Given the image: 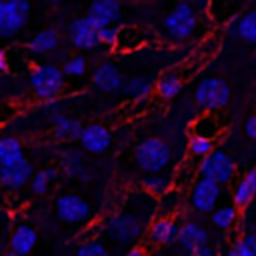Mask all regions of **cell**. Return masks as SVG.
Wrapping results in <instances>:
<instances>
[{"label":"cell","mask_w":256,"mask_h":256,"mask_svg":"<svg viewBox=\"0 0 256 256\" xmlns=\"http://www.w3.org/2000/svg\"><path fill=\"white\" fill-rule=\"evenodd\" d=\"M158 200L148 196L144 190L134 192L126 198L122 208L110 216L106 224V234L122 244V246H136V242L144 236V230H148L150 222L156 218L154 212H158Z\"/></svg>","instance_id":"obj_1"},{"label":"cell","mask_w":256,"mask_h":256,"mask_svg":"<svg viewBox=\"0 0 256 256\" xmlns=\"http://www.w3.org/2000/svg\"><path fill=\"white\" fill-rule=\"evenodd\" d=\"M28 84L38 100H54L62 94L66 80L62 68L56 64H36L30 70Z\"/></svg>","instance_id":"obj_2"},{"label":"cell","mask_w":256,"mask_h":256,"mask_svg":"<svg viewBox=\"0 0 256 256\" xmlns=\"http://www.w3.org/2000/svg\"><path fill=\"white\" fill-rule=\"evenodd\" d=\"M134 160L140 170L148 174H160L172 162V148L162 138H144L134 148Z\"/></svg>","instance_id":"obj_3"},{"label":"cell","mask_w":256,"mask_h":256,"mask_svg":"<svg viewBox=\"0 0 256 256\" xmlns=\"http://www.w3.org/2000/svg\"><path fill=\"white\" fill-rule=\"evenodd\" d=\"M198 28V12L190 2H178L164 16V30L172 42H186Z\"/></svg>","instance_id":"obj_4"},{"label":"cell","mask_w":256,"mask_h":256,"mask_svg":"<svg viewBox=\"0 0 256 256\" xmlns=\"http://www.w3.org/2000/svg\"><path fill=\"white\" fill-rule=\"evenodd\" d=\"M194 100L206 112L222 110L230 102V86L218 76H208L196 86Z\"/></svg>","instance_id":"obj_5"},{"label":"cell","mask_w":256,"mask_h":256,"mask_svg":"<svg viewBox=\"0 0 256 256\" xmlns=\"http://www.w3.org/2000/svg\"><path fill=\"white\" fill-rule=\"evenodd\" d=\"M236 174V162L224 150H214L210 156L198 162V178L216 182L218 186L228 184Z\"/></svg>","instance_id":"obj_6"},{"label":"cell","mask_w":256,"mask_h":256,"mask_svg":"<svg viewBox=\"0 0 256 256\" xmlns=\"http://www.w3.org/2000/svg\"><path fill=\"white\" fill-rule=\"evenodd\" d=\"M30 2L26 0H0V38L16 36L28 22Z\"/></svg>","instance_id":"obj_7"},{"label":"cell","mask_w":256,"mask_h":256,"mask_svg":"<svg viewBox=\"0 0 256 256\" xmlns=\"http://www.w3.org/2000/svg\"><path fill=\"white\" fill-rule=\"evenodd\" d=\"M56 216L66 224H82L90 218V204L78 194H60L56 198Z\"/></svg>","instance_id":"obj_8"},{"label":"cell","mask_w":256,"mask_h":256,"mask_svg":"<svg viewBox=\"0 0 256 256\" xmlns=\"http://www.w3.org/2000/svg\"><path fill=\"white\" fill-rule=\"evenodd\" d=\"M218 200H220V186L216 182L198 178L188 194V202L192 206V210L202 212V214H212L218 208Z\"/></svg>","instance_id":"obj_9"},{"label":"cell","mask_w":256,"mask_h":256,"mask_svg":"<svg viewBox=\"0 0 256 256\" xmlns=\"http://www.w3.org/2000/svg\"><path fill=\"white\" fill-rule=\"evenodd\" d=\"M98 32H100V28H96L88 16L74 18L68 24V40L78 50H94L96 46H100Z\"/></svg>","instance_id":"obj_10"},{"label":"cell","mask_w":256,"mask_h":256,"mask_svg":"<svg viewBox=\"0 0 256 256\" xmlns=\"http://www.w3.org/2000/svg\"><path fill=\"white\" fill-rule=\"evenodd\" d=\"M86 16L100 30L108 26H116L122 18V4L118 0H96L88 6Z\"/></svg>","instance_id":"obj_11"},{"label":"cell","mask_w":256,"mask_h":256,"mask_svg":"<svg viewBox=\"0 0 256 256\" xmlns=\"http://www.w3.org/2000/svg\"><path fill=\"white\" fill-rule=\"evenodd\" d=\"M178 234H180V224L176 222L174 216H156L146 230V238L156 246L178 242Z\"/></svg>","instance_id":"obj_12"},{"label":"cell","mask_w":256,"mask_h":256,"mask_svg":"<svg viewBox=\"0 0 256 256\" xmlns=\"http://www.w3.org/2000/svg\"><path fill=\"white\" fill-rule=\"evenodd\" d=\"M80 146L86 150V152H92V154H102L110 148L112 144V134L106 126L102 124H88L84 126L82 134H80Z\"/></svg>","instance_id":"obj_13"},{"label":"cell","mask_w":256,"mask_h":256,"mask_svg":"<svg viewBox=\"0 0 256 256\" xmlns=\"http://www.w3.org/2000/svg\"><path fill=\"white\" fill-rule=\"evenodd\" d=\"M122 84H124V78H122V74H120V70H118L116 64L102 62V64L96 66V70L92 74V86L96 90L110 94V92L122 90Z\"/></svg>","instance_id":"obj_14"},{"label":"cell","mask_w":256,"mask_h":256,"mask_svg":"<svg viewBox=\"0 0 256 256\" xmlns=\"http://www.w3.org/2000/svg\"><path fill=\"white\" fill-rule=\"evenodd\" d=\"M8 244H10V250L16 252L18 256H28L38 244V232L28 222H18L12 226Z\"/></svg>","instance_id":"obj_15"},{"label":"cell","mask_w":256,"mask_h":256,"mask_svg":"<svg viewBox=\"0 0 256 256\" xmlns=\"http://www.w3.org/2000/svg\"><path fill=\"white\" fill-rule=\"evenodd\" d=\"M50 124H52L54 138L60 142H76V140H80V134L84 130V126L78 120H74L62 112H54L50 116Z\"/></svg>","instance_id":"obj_16"},{"label":"cell","mask_w":256,"mask_h":256,"mask_svg":"<svg viewBox=\"0 0 256 256\" xmlns=\"http://www.w3.org/2000/svg\"><path fill=\"white\" fill-rule=\"evenodd\" d=\"M32 178H34V172H32V164L28 160L0 168V186H4L8 190H18Z\"/></svg>","instance_id":"obj_17"},{"label":"cell","mask_w":256,"mask_h":256,"mask_svg":"<svg viewBox=\"0 0 256 256\" xmlns=\"http://www.w3.org/2000/svg\"><path fill=\"white\" fill-rule=\"evenodd\" d=\"M178 244L190 254L198 248H204L208 244V232L198 224V222H184L180 224V234H178Z\"/></svg>","instance_id":"obj_18"},{"label":"cell","mask_w":256,"mask_h":256,"mask_svg":"<svg viewBox=\"0 0 256 256\" xmlns=\"http://www.w3.org/2000/svg\"><path fill=\"white\" fill-rule=\"evenodd\" d=\"M58 44H60V32L56 28H44L28 42V50L36 56H42V54H50L52 50H56Z\"/></svg>","instance_id":"obj_19"},{"label":"cell","mask_w":256,"mask_h":256,"mask_svg":"<svg viewBox=\"0 0 256 256\" xmlns=\"http://www.w3.org/2000/svg\"><path fill=\"white\" fill-rule=\"evenodd\" d=\"M184 78L178 70H168L164 72L156 82H154V90L162 100H172L180 90H182Z\"/></svg>","instance_id":"obj_20"},{"label":"cell","mask_w":256,"mask_h":256,"mask_svg":"<svg viewBox=\"0 0 256 256\" xmlns=\"http://www.w3.org/2000/svg\"><path fill=\"white\" fill-rule=\"evenodd\" d=\"M22 160H26L22 142L14 136H0V168L18 164Z\"/></svg>","instance_id":"obj_21"},{"label":"cell","mask_w":256,"mask_h":256,"mask_svg":"<svg viewBox=\"0 0 256 256\" xmlns=\"http://www.w3.org/2000/svg\"><path fill=\"white\" fill-rule=\"evenodd\" d=\"M234 34L248 44H256V8H250L236 18Z\"/></svg>","instance_id":"obj_22"},{"label":"cell","mask_w":256,"mask_h":256,"mask_svg":"<svg viewBox=\"0 0 256 256\" xmlns=\"http://www.w3.org/2000/svg\"><path fill=\"white\" fill-rule=\"evenodd\" d=\"M154 84L148 76H128L124 78V84H122V94L126 98H144L152 92Z\"/></svg>","instance_id":"obj_23"},{"label":"cell","mask_w":256,"mask_h":256,"mask_svg":"<svg viewBox=\"0 0 256 256\" xmlns=\"http://www.w3.org/2000/svg\"><path fill=\"white\" fill-rule=\"evenodd\" d=\"M190 130H192V136H200V138L214 140V138L220 134V124H218V120L214 118V114L206 112V114H200V116L192 122Z\"/></svg>","instance_id":"obj_24"},{"label":"cell","mask_w":256,"mask_h":256,"mask_svg":"<svg viewBox=\"0 0 256 256\" xmlns=\"http://www.w3.org/2000/svg\"><path fill=\"white\" fill-rule=\"evenodd\" d=\"M142 190L152 196V198H160L164 196L168 190H172V178L168 176H160V174H152V176H146L142 180Z\"/></svg>","instance_id":"obj_25"},{"label":"cell","mask_w":256,"mask_h":256,"mask_svg":"<svg viewBox=\"0 0 256 256\" xmlns=\"http://www.w3.org/2000/svg\"><path fill=\"white\" fill-rule=\"evenodd\" d=\"M210 220L216 228L220 230H228L236 224L238 220V208L234 204H226V206H218L212 214H210Z\"/></svg>","instance_id":"obj_26"},{"label":"cell","mask_w":256,"mask_h":256,"mask_svg":"<svg viewBox=\"0 0 256 256\" xmlns=\"http://www.w3.org/2000/svg\"><path fill=\"white\" fill-rule=\"evenodd\" d=\"M56 178H58V168H54V166H48V168L38 170V172L34 174L32 182H30L32 192H34L36 196L46 194V192H48V188H50V184H52Z\"/></svg>","instance_id":"obj_27"},{"label":"cell","mask_w":256,"mask_h":256,"mask_svg":"<svg viewBox=\"0 0 256 256\" xmlns=\"http://www.w3.org/2000/svg\"><path fill=\"white\" fill-rule=\"evenodd\" d=\"M254 198H256V188H254L246 178H242V180L238 182L236 190H234V196H232L234 206H236L238 210H244V208H248V206L252 204Z\"/></svg>","instance_id":"obj_28"},{"label":"cell","mask_w":256,"mask_h":256,"mask_svg":"<svg viewBox=\"0 0 256 256\" xmlns=\"http://www.w3.org/2000/svg\"><path fill=\"white\" fill-rule=\"evenodd\" d=\"M226 256H256V232H250L236 240L226 250Z\"/></svg>","instance_id":"obj_29"},{"label":"cell","mask_w":256,"mask_h":256,"mask_svg":"<svg viewBox=\"0 0 256 256\" xmlns=\"http://www.w3.org/2000/svg\"><path fill=\"white\" fill-rule=\"evenodd\" d=\"M214 150H216V148H214V140L200 138V136H190V140H188V152H190V156H194V158L204 160V158L210 156Z\"/></svg>","instance_id":"obj_30"},{"label":"cell","mask_w":256,"mask_h":256,"mask_svg":"<svg viewBox=\"0 0 256 256\" xmlns=\"http://www.w3.org/2000/svg\"><path fill=\"white\" fill-rule=\"evenodd\" d=\"M180 208V192L178 190H168L164 196L158 198V216H172Z\"/></svg>","instance_id":"obj_31"},{"label":"cell","mask_w":256,"mask_h":256,"mask_svg":"<svg viewBox=\"0 0 256 256\" xmlns=\"http://www.w3.org/2000/svg\"><path fill=\"white\" fill-rule=\"evenodd\" d=\"M86 68H88V60H86L82 54L70 56V58L64 60V64H62L64 76H70V78H80V76H84Z\"/></svg>","instance_id":"obj_32"},{"label":"cell","mask_w":256,"mask_h":256,"mask_svg":"<svg viewBox=\"0 0 256 256\" xmlns=\"http://www.w3.org/2000/svg\"><path fill=\"white\" fill-rule=\"evenodd\" d=\"M76 256H112V252L100 240H86L76 248Z\"/></svg>","instance_id":"obj_33"},{"label":"cell","mask_w":256,"mask_h":256,"mask_svg":"<svg viewBox=\"0 0 256 256\" xmlns=\"http://www.w3.org/2000/svg\"><path fill=\"white\" fill-rule=\"evenodd\" d=\"M62 168H64V172L70 174V176L80 174V172H82V156H80L78 152L70 150V152L64 156V160H62Z\"/></svg>","instance_id":"obj_34"},{"label":"cell","mask_w":256,"mask_h":256,"mask_svg":"<svg viewBox=\"0 0 256 256\" xmlns=\"http://www.w3.org/2000/svg\"><path fill=\"white\" fill-rule=\"evenodd\" d=\"M100 36V44L108 46V48H118V38H120V28L118 26H108V28H102L98 32Z\"/></svg>","instance_id":"obj_35"},{"label":"cell","mask_w":256,"mask_h":256,"mask_svg":"<svg viewBox=\"0 0 256 256\" xmlns=\"http://www.w3.org/2000/svg\"><path fill=\"white\" fill-rule=\"evenodd\" d=\"M2 226H4V228L10 226L6 214H0V228H2ZM8 242H10V234H2V230H0V252H2V254L6 252V248L10 250V244H8Z\"/></svg>","instance_id":"obj_36"},{"label":"cell","mask_w":256,"mask_h":256,"mask_svg":"<svg viewBox=\"0 0 256 256\" xmlns=\"http://www.w3.org/2000/svg\"><path fill=\"white\" fill-rule=\"evenodd\" d=\"M244 132H246L248 138L256 140V114H252V116L244 122Z\"/></svg>","instance_id":"obj_37"},{"label":"cell","mask_w":256,"mask_h":256,"mask_svg":"<svg viewBox=\"0 0 256 256\" xmlns=\"http://www.w3.org/2000/svg\"><path fill=\"white\" fill-rule=\"evenodd\" d=\"M124 256H150V252L144 248V246H140V244H136V246H132Z\"/></svg>","instance_id":"obj_38"},{"label":"cell","mask_w":256,"mask_h":256,"mask_svg":"<svg viewBox=\"0 0 256 256\" xmlns=\"http://www.w3.org/2000/svg\"><path fill=\"white\" fill-rule=\"evenodd\" d=\"M10 70V62H8V54L4 50H0V74Z\"/></svg>","instance_id":"obj_39"},{"label":"cell","mask_w":256,"mask_h":256,"mask_svg":"<svg viewBox=\"0 0 256 256\" xmlns=\"http://www.w3.org/2000/svg\"><path fill=\"white\" fill-rule=\"evenodd\" d=\"M188 256H216V254H214V250H212V248H208V246H204V248H198V250H194V252H190Z\"/></svg>","instance_id":"obj_40"},{"label":"cell","mask_w":256,"mask_h":256,"mask_svg":"<svg viewBox=\"0 0 256 256\" xmlns=\"http://www.w3.org/2000/svg\"><path fill=\"white\" fill-rule=\"evenodd\" d=\"M244 178H246V180H248V182H250V184L256 188V166H254L252 170H248V174H246Z\"/></svg>","instance_id":"obj_41"},{"label":"cell","mask_w":256,"mask_h":256,"mask_svg":"<svg viewBox=\"0 0 256 256\" xmlns=\"http://www.w3.org/2000/svg\"><path fill=\"white\" fill-rule=\"evenodd\" d=\"M2 256H18V254H16V252H12V250H6Z\"/></svg>","instance_id":"obj_42"}]
</instances>
